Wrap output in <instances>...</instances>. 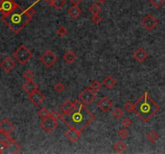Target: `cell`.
Segmentation results:
<instances>
[{"mask_svg":"<svg viewBox=\"0 0 165 154\" xmlns=\"http://www.w3.org/2000/svg\"><path fill=\"white\" fill-rule=\"evenodd\" d=\"M14 58H16V60L22 65H25L31 58L32 57V53L31 51L27 48L26 46L22 44L19 47V48L16 50L13 54Z\"/></svg>","mask_w":165,"mask_h":154,"instance_id":"obj_4","label":"cell"},{"mask_svg":"<svg viewBox=\"0 0 165 154\" xmlns=\"http://www.w3.org/2000/svg\"><path fill=\"white\" fill-rule=\"evenodd\" d=\"M91 20H92V22L94 23V24L98 25V24H99L101 22V17L98 14L94 15V16L92 17Z\"/></svg>","mask_w":165,"mask_h":154,"instance_id":"obj_36","label":"cell"},{"mask_svg":"<svg viewBox=\"0 0 165 154\" xmlns=\"http://www.w3.org/2000/svg\"><path fill=\"white\" fill-rule=\"evenodd\" d=\"M101 11V6H100L98 2H93L91 4V6L89 7V11L93 15H97L98 14L100 11Z\"/></svg>","mask_w":165,"mask_h":154,"instance_id":"obj_22","label":"cell"},{"mask_svg":"<svg viewBox=\"0 0 165 154\" xmlns=\"http://www.w3.org/2000/svg\"><path fill=\"white\" fill-rule=\"evenodd\" d=\"M68 14L71 18L75 19H78L82 15V10H81V8L78 7V6L74 5L68 10Z\"/></svg>","mask_w":165,"mask_h":154,"instance_id":"obj_18","label":"cell"},{"mask_svg":"<svg viewBox=\"0 0 165 154\" xmlns=\"http://www.w3.org/2000/svg\"><path fill=\"white\" fill-rule=\"evenodd\" d=\"M65 5V0H54L52 6L56 10H61Z\"/></svg>","mask_w":165,"mask_h":154,"instance_id":"obj_25","label":"cell"},{"mask_svg":"<svg viewBox=\"0 0 165 154\" xmlns=\"http://www.w3.org/2000/svg\"><path fill=\"white\" fill-rule=\"evenodd\" d=\"M0 58H1V56H0Z\"/></svg>","mask_w":165,"mask_h":154,"instance_id":"obj_44","label":"cell"},{"mask_svg":"<svg viewBox=\"0 0 165 154\" xmlns=\"http://www.w3.org/2000/svg\"><path fill=\"white\" fill-rule=\"evenodd\" d=\"M159 134L155 131H151L147 134V139L151 143L155 142L156 140H159Z\"/></svg>","mask_w":165,"mask_h":154,"instance_id":"obj_23","label":"cell"},{"mask_svg":"<svg viewBox=\"0 0 165 154\" xmlns=\"http://www.w3.org/2000/svg\"><path fill=\"white\" fill-rule=\"evenodd\" d=\"M82 105H83V104H82L81 101H78V100H76L74 102V108L75 109H79V108H81V107L82 106Z\"/></svg>","mask_w":165,"mask_h":154,"instance_id":"obj_38","label":"cell"},{"mask_svg":"<svg viewBox=\"0 0 165 154\" xmlns=\"http://www.w3.org/2000/svg\"><path fill=\"white\" fill-rule=\"evenodd\" d=\"M40 126L42 127V128L48 133H52L56 127L58 126V123L56 120H55L54 118H52L51 116L46 117V118L43 119L40 123Z\"/></svg>","mask_w":165,"mask_h":154,"instance_id":"obj_6","label":"cell"},{"mask_svg":"<svg viewBox=\"0 0 165 154\" xmlns=\"http://www.w3.org/2000/svg\"><path fill=\"white\" fill-rule=\"evenodd\" d=\"M50 114H51V113L48 110V109H46L44 107L41 108L40 110L38 111V116L42 119H44L46 117H49Z\"/></svg>","mask_w":165,"mask_h":154,"instance_id":"obj_26","label":"cell"},{"mask_svg":"<svg viewBox=\"0 0 165 154\" xmlns=\"http://www.w3.org/2000/svg\"><path fill=\"white\" fill-rule=\"evenodd\" d=\"M8 149H9V151H8L7 152H11V153H17V152H19L20 151V149H21V146H20V144H19L18 142H16L15 141L13 144L11 145V146L8 147Z\"/></svg>","mask_w":165,"mask_h":154,"instance_id":"obj_24","label":"cell"},{"mask_svg":"<svg viewBox=\"0 0 165 154\" xmlns=\"http://www.w3.org/2000/svg\"><path fill=\"white\" fill-rule=\"evenodd\" d=\"M6 148H7V147L3 140H0V153H2L4 149H6Z\"/></svg>","mask_w":165,"mask_h":154,"instance_id":"obj_39","label":"cell"},{"mask_svg":"<svg viewBox=\"0 0 165 154\" xmlns=\"http://www.w3.org/2000/svg\"><path fill=\"white\" fill-rule=\"evenodd\" d=\"M40 62H41L46 67H52V66L56 63V62L57 61V57L56 56V55L52 52V51L48 49L44 51L43 55L40 56Z\"/></svg>","mask_w":165,"mask_h":154,"instance_id":"obj_5","label":"cell"},{"mask_svg":"<svg viewBox=\"0 0 165 154\" xmlns=\"http://www.w3.org/2000/svg\"><path fill=\"white\" fill-rule=\"evenodd\" d=\"M39 0L27 9H24L18 4L9 14L2 15L1 19L12 32L17 35L32 21L33 16L36 14V10L33 8V6Z\"/></svg>","mask_w":165,"mask_h":154,"instance_id":"obj_1","label":"cell"},{"mask_svg":"<svg viewBox=\"0 0 165 154\" xmlns=\"http://www.w3.org/2000/svg\"><path fill=\"white\" fill-rule=\"evenodd\" d=\"M50 116L52 117V118H54L55 120H59V119H61V117H62V114H60V113H59L57 112V111L54 110L52 111V112H51V114H50Z\"/></svg>","mask_w":165,"mask_h":154,"instance_id":"obj_37","label":"cell"},{"mask_svg":"<svg viewBox=\"0 0 165 154\" xmlns=\"http://www.w3.org/2000/svg\"><path fill=\"white\" fill-rule=\"evenodd\" d=\"M129 134H130L129 131H128L127 128H121V129L118 131V136L122 139H126L128 136H129Z\"/></svg>","mask_w":165,"mask_h":154,"instance_id":"obj_31","label":"cell"},{"mask_svg":"<svg viewBox=\"0 0 165 154\" xmlns=\"http://www.w3.org/2000/svg\"><path fill=\"white\" fill-rule=\"evenodd\" d=\"M97 1H98V2H100V3H105L107 0H97Z\"/></svg>","mask_w":165,"mask_h":154,"instance_id":"obj_42","label":"cell"},{"mask_svg":"<svg viewBox=\"0 0 165 154\" xmlns=\"http://www.w3.org/2000/svg\"><path fill=\"white\" fill-rule=\"evenodd\" d=\"M79 99L86 105H90L96 99V94L90 88H86L79 94Z\"/></svg>","mask_w":165,"mask_h":154,"instance_id":"obj_7","label":"cell"},{"mask_svg":"<svg viewBox=\"0 0 165 154\" xmlns=\"http://www.w3.org/2000/svg\"><path fill=\"white\" fill-rule=\"evenodd\" d=\"M141 24L147 31H151L158 25V20L152 15L148 14L142 19Z\"/></svg>","mask_w":165,"mask_h":154,"instance_id":"obj_9","label":"cell"},{"mask_svg":"<svg viewBox=\"0 0 165 154\" xmlns=\"http://www.w3.org/2000/svg\"><path fill=\"white\" fill-rule=\"evenodd\" d=\"M74 102H72L70 100H68L64 104H62L60 106V110L62 111L63 114H68V113H71L72 111L74 110Z\"/></svg>","mask_w":165,"mask_h":154,"instance_id":"obj_19","label":"cell"},{"mask_svg":"<svg viewBox=\"0 0 165 154\" xmlns=\"http://www.w3.org/2000/svg\"><path fill=\"white\" fill-rule=\"evenodd\" d=\"M122 125H123L125 128H128V127H130L132 125V121L129 117H126L122 121Z\"/></svg>","mask_w":165,"mask_h":154,"instance_id":"obj_35","label":"cell"},{"mask_svg":"<svg viewBox=\"0 0 165 154\" xmlns=\"http://www.w3.org/2000/svg\"><path fill=\"white\" fill-rule=\"evenodd\" d=\"M34 76H35V74L32 71H30V70H27L24 73V77L27 80H32Z\"/></svg>","mask_w":165,"mask_h":154,"instance_id":"obj_34","label":"cell"},{"mask_svg":"<svg viewBox=\"0 0 165 154\" xmlns=\"http://www.w3.org/2000/svg\"><path fill=\"white\" fill-rule=\"evenodd\" d=\"M95 119V116L87 108L82 106L78 109H74L71 113L62 114L61 120L67 126L82 131Z\"/></svg>","mask_w":165,"mask_h":154,"instance_id":"obj_2","label":"cell"},{"mask_svg":"<svg viewBox=\"0 0 165 154\" xmlns=\"http://www.w3.org/2000/svg\"><path fill=\"white\" fill-rule=\"evenodd\" d=\"M65 136L67 137V139L69 140L70 142L75 143L77 142V141L80 139V137L82 136V132L78 130L77 128L70 127L69 129L65 132Z\"/></svg>","mask_w":165,"mask_h":154,"instance_id":"obj_12","label":"cell"},{"mask_svg":"<svg viewBox=\"0 0 165 154\" xmlns=\"http://www.w3.org/2000/svg\"><path fill=\"white\" fill-rule=\"evenodd\" d=\"M28 99L32 102V104L34 106L37 107L44 102V100H45V97L42 94V92H40L39 90H37L35 92L29 94L28 95Z\"/></svg>","mask_w":165,"mask_h":154,"instance_id":"obj_11","label":"cell"},{"mask_svg":"<svg viewBox=\"0 0 165 154\" xmlns=\"http://www.w3.org/2000/svg\"><path fill=\"white\" fill-rule=\"evenodd\" d=\"M90 88L93 90V91L98 92L100 89L101 88V83H100L98 80L95 79V80H94L91 83H90Z\"/></svg>","mask_w":165,"mask_h":154,"instance_id":"obj_28","label":"cell"},{"mask_svg":"<svg viewBox=\"0 0 165 154\" xmlns=\"http://www.w3.org/2000/svg\"><path fill=\"white\" fill-rule=\"evenodd\" d=\"M133 57L135 58V60L139 62V63H143V62L145 61L147 58L148 57V54H147V51L143 49V48H140L134 52Z\"/></svg>","mask_w":165,"mask_h":154,"instance_id":"obj_16","label":"cell"},{"mask_svg":"<svg viewBox=\"0 0 165 154\" xmlns=\"http://www.w3.org/2000/svg\"><path fill=\"white\" fill-rule=\"evenodd\" d=\"M127 148V144L124 142H123L122 140H118V141L117 143H115V144L114 145V149L117 152H118V153L123 152L124 151H126Z\"/></svg>","mask_w":165,"mask_h":154,"instance_id":"obj_21","label":"cell"},{"mask_svg":"<svg viewBox=\"0 0 165 154\" xmlns=\"http://www.w3.org/2000/svg\"><path fill=\"white\" fill-rule=\"evenodd\" d=\"M134 113L137 115L141 121L147 122L150 119L157 113L159 109V106L151 99L148 92H144L141 97H139L136 102L134 104Z\"/></svg>","mask_w":165,"mask_h":154,"instance_id":"obj_3","label":"cell"},{"mask_svg":"<svg viewBox=\"0 0 165 154\" xmlns=\"http://www.w3.org/2000/svg\"><path fill=\"white\" fill-rule=\"evenodd\" d=\"M134 107H135V105L129 101V102L126 103V105H124V109L127 113H134Z\"/></svg>","mask_w":165,"mask_h":154,"instance_id":"obj_33","label":"cell"},{"mask_svg":"<svg viewBox=\"0 0 165 154\" xmlns=\"http://www.w3.org/2000/svg\"><path fill=\"white\" fill-rule=\"evenodd\" d=\"M14 125L8 119L4 118L0 121V132L6 135H10L14 130Z\"/></svg>","mask_w":165,"mask_h":154,"instance_id":"obj_10","label":"cell"},{"mask_svg":"<svg viewBox=\"0 0 165 154\" xmlns=\"http://www.w3.org/2000/svg\"><path fill=\"white\" fill-rule=\"evenodd\" d=\"M102 83H103L104 86H105L108 89H111L115 86L116 83H117V81L114 79L113 76L108 75V76H106L105 79H103Z\"/></svg>","mask_w":165,"mask_h":154,"instance_id":"obj_20","label":"cell"},{"mask_svg":"<svg viewBox=\"0 0 165 154\" xmlns=\"http://www.w3.org/2000/svg\"><path fill=\"white\" fill-rule=\"evenodd\" d=\"M0 105H1V101H0Z\"/></svg>","mask_w":165,"mask_h":154,"instance_id":"obj_43","label":"cell"},{"mask_svg":"<svg viewBox=\"0 0 165 154\" xmlns=\"http://www.w3.org/2000/svg\"><path fill=\"white\" fill-rule=\"evenodd\" d=\"M14 0H0V12L2 15H7L17 6Z\"/></svg>","mask_w":165,"mask_h":154,"instance_id":"obj_8","label":"cell"},{"mask_svg":"<svg viewBox=\"0 0 165 154\" xmlns=\"http://www.w3.org/2000/svg\"><path fill=\"white\" fill-rule=\"evenodd\" d=\"M23 89L29 95L39 90V86L33 80H27L23 85Z\"/></svg>","mask_w":165,"mask_h":154,"instance_id":"obj_15","label":"cell"},{"mask_svg":"<svg viewBox=\"0 0 165 154\" xmlns=\"http://www.w3.org/2000/svg\"><path fill=\"white\" fill-rule=\"evenodd\" d=\"M77 58H78L77 57V55H75V53H74L72 50L67 51L64 54V55H63V59L65 60V62L66 63H68V64H69V65L73 64V63L75 62Z\"/></svg>","mask_w":165,"mask_h":154,"instance_id":"obj_17","label":"cell"},{"mask_svg":"<svg viewBox=\"0 0 165 154\" xmlns=\"http://www.w3.org/2000/svg\"><path fill=\"white\" fill-rule=\"evenodd\" d=\"M124 113L123 111L121 109L119 108H115V109L113 110V113H112V115H113V117L116 119V120H119L123 117V116Z\"/></svg>","mask_w":165,"mask_h":154,"instance_id":"obj_27","label":"cell"},{"mask_svg":"<svg viewBox=\"0 0 165 154\" xmlns=\"http://www.w3.org/2000/svg\"><path fill=\"white\" fill-rule=\"evenodd\" d=\"M150 2V3L154 6V7H155L156 9L161 7L163 4L165 3V0H148Z\"/></svg>","mask_w":165,"mask_h":154,"instance_id":"obj_29","label":"cell"},{"mask_svg":"<svg viewBox=\"0 0 165 154\" xmlns=\"http://www.w3.org/2000/svg\"><path fill=\"white\" fill-rule=\"evenodd\" d=\"M53 1H54V0H45L46 3L48 4V5H49V6H52Z\"/></svg>","mask_w":165,"mask_h":154,"instance_id":"obj_41","label":"cell"},{"mask_svg":"<svg viewBox=\"0 0 165 154\" xmlns=\"http://www.w3.org/2000/svg\"><path fill=\"white\" fill-rule=\"evenodd\" d=\"M114 104L107 96L103 97L98 102V107L102 113H107L113 108Z\"/></svg>","mask_w":165,"mask_h":154,"instance_id":"obj_13","label":"cell"},{"mask_svg":"<svg viewBox=\"0 0 165 154\" xmlns=\"http://www.w3.org/2000/svg\"><path fill=\"white\" fill-rule=\"evenodd\" d=\"M54 90L58 93H62L65 90V86L63 83L59 82V83L55 84V86H54Z\"/></svg>","mask_w":165,"mask_h":154,"instance_id":"obj_30","label":"cell"},{"mask_svg":"<svg viewBox=\"0 0 165 154\" xmlns=\"http://www.w3.org/2000/svg\"><path fill=\"white\" fill-rule=\"evenodd\" d=\"M56 34L58 35V36H60V37H65V36L67 35L68 31H67V29L65 28V27H63V26H60V28L56 30Z\"/></svg>","mask_w":165,"mask_h":154,"instance_id":"obj_32","label":"cell"},{"mask_svg":"<svg viewBox=\"0 0 165 154\" xmlns=\"http://www.w3.org/2000/svg\"><path fill=\"white\" fill-rule=\"evenodd\" d=\"M82 0H70V2L74 4V5H76V6L79 5V4L82 2Z\"/></svg>","mask_w":165,"mask_h":154,"instance_id":"obj_40","label":"cell"},{"mask_svg":"<svg viewBox=\"0 0 165 154\" xmlns=\"http://www.w3.org/2000/svg\"><path fill=\"white\" fill-rule=\"evenodd\" d=\"M0 66L6 72H10L16 67V62L13 60V59L7 56L2 59V61L0 63Z\"/></svg>","mask_w":165,"mask_h":154,"instance_id":"obj_14","label":"cell"}]
</instances>
